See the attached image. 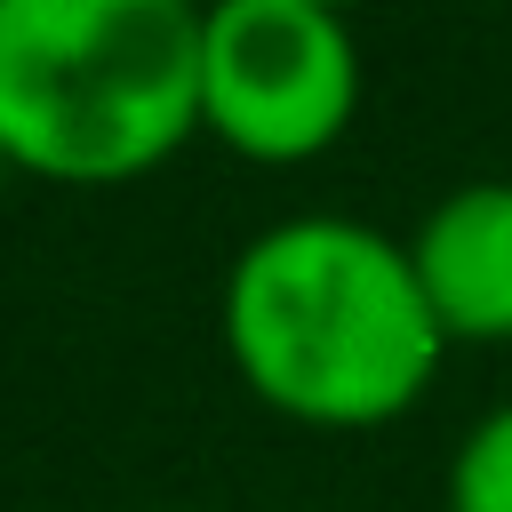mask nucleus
Wrapping results in <instances>:
<instances>
[{"mask_svg": "<svg viewBox=\"0 0 512 512\" xmlns=\"http://www.w3.org/2000/svg\"><path fill=\"white\" fill-rule=\"evenodd\" d=\"M200 128V8L0 0V152L56 184H128Z\"/></svg>", "mask_w": 512, "mask_h": 512, "instance_id": "obj_2", "label": "nucleus"}, {"mask_svg": "<svg viewBox=\"0 0 512 512\" xmlns=\"http://www.w3.org/2000/svg\"><path fill=\"white\" fill-rule=\"evenodd\" d=\"M408 264L448 344H512V176L448 184L408 232Z\"/></svg>", "mask_w": 512, "mask_h": 512, "instance_id": "obj_4", "label": "nucleus"}, {"mask_svg": "<svg viewBox=\"0 0 512 512\" xmlns=\"http://www.w3.org/2000/svg\"><path fill=\"white\" fill-rule=\"evenodd\" d=\"M448 512H512V408H488L448 456Z\"/></svg>", "mask_w": 512, "mask_h": 512, "instance_id": "obj_5", "label": "nucleus"}, {"mask_svg": "<svg viewBox=\"0 0 512 512\" xmlns=\"http://www.w3.org/2000/svg\"><path fill=\"white\" fill-rule=\"evenodd\" d=\"M360 112V48L320 0L200 8V128L240 160L296 168Z\"/></svg>", "mask_w": 512, "mask_h": 512, "instance_id": "obj_3", "label": "nucleus"}, {"mask_svg": "<svg viewBox=\"0 0 512 512\" xmlns=\"http://www.w3.org/2000/svg\"><path fill=\"white\" fill-rule=\"evenodd\" d=\"M0 176H8V152H0Z\"/></svg>", "mask_w": 512, "mask_h": 512, "instance_id": "obj_6", "label": "nucleus"}, {"mask_svg": "<svg viewBox=\"0 0 512 512\" xmlns=\"http://www.w3.org/2000/svg\"><path fill=\"white\" fill-rule=\"evenodd\" d=\"M224 352L264 408L368 432L424 400L448 336L416 288L408 240L352 216H288L224 272Z\"/></svg>", "mask_w": 512, "mask_h": 512, "instance_id": "obj_1", "label": "nucleus"}]
</instances>
